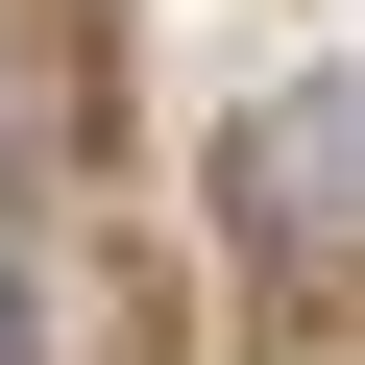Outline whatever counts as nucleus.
<instances>
[{
	"instance_id": "1",
	"label": "nucleus",
	"mask_w": 365,
	"mask_h": 365,
	"mask_svg": "<svg viewBox=\"0 0 365 365\" xmlns=\"http://www.w3.org/2000/svg\"><path fill=\"white\" fill-rule=\"evenodd\" d=\"M25 341H49V317H25V244H0V365H25Z\"/></svg>"
}]
</instances>
